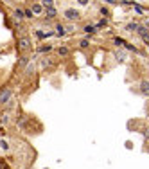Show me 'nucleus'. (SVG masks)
I'll list each match as a JSON object with an SVG mask.
<instances>
[{
    "mask_svg": "<svg viewBox=\"0 0 149 169\" xmlns=\"http://www.w3.org/2000/svg\"><path fill=\"white\" fill-rule=\"evenodd\" d=\"M16 49H18L20 54H29L31 49H32L29 36H20V38H18V42H16Z\"/></svg>",
    "mask_w": 149,
    "mask_h": 169,
    "instance_id": "obj_1",
    "label": "nucleus"
},
{
    "mask_svg": "<svg viewBox=\"0 0 149 169\" xmlns=\"http://www.w3.org/2000/svg\"><path fill=\"white\" fill-rule=\"evenodd\" d=\"M11 97H13V90L9 88V87H4V88H0V104H6L11 101Z\"/></svg>",
    "mask_w": 149,
    "mask_h": 169,
    "instance_id": "obj_2",
    "label": "nucleus"
},
{
    "mask_svg": "<svg viewBox=\"0 0 149 169\" xmlns=\"http://www.w3.org/2000/svg\"><path fill=\"white\" fill-rule=\"evenodd\" d=\"M65 16H67L68 20H79V18H81V15H79L77 9H72V7L65 11Z\"/></svg>",
    "mask_w": 149,
    "mask_h": 169,
    "instance_id": "obj_3",
    "label": "nucleus"
},
{
    "mask_svg": "<svg viewBox=\"0 0 149 169\" xmlns=\"http://www.w3.org/2000/svg\"><path fill=\"white\" fill-rule=\"evenodd\" d=\"M140 92H142L144 97H149V79L140 81Z\"/></svg>",
    "mask_w": 149,
    "mask_h": 169,
    "instance_id": "obj_4",
    "label": "nucleus"
},
{
    "mask_svg": "<svg viewBox=\"0 0 149 169\" xmlns=\"http://www.w3.org/2000/svg\"><path fill=\"white\" fill-rule=\"evenodd\" d=\"M54 59L49 58V56H45V58H42V61H40V67H43V68H50V67H54Z\"/></svg>",
    "mask_w": 149,
    "mask_h": 169,
    "instance_id": "obj_5",
    "label": "nucleus"
},
{
    "mask_svg": "<svg viewBox=\"0 0 149 169\" xmlns=\"http://www.w3.org/2000/svg\"><path fill=\"white\" fill-rule=\"evenodd\" d=\"M43 11H45V16H47L49 20H52V18H56V16H57V9L54 7V6H52V7L43 9Z\"/></svg>",
    "mask_w": 149,
    "mask_h": 169,
    "instance_id": "obj_6",
    "label": "nucleus"
},
{
    "mask_svg": "<svg viewBox=\"0 0 149 169\" xmlns=\"http://www.w3.org/2000/svg\"><path fill=\"white\" fill-rule=\"evenodd\" d=\"M68 54H70L68 47H57V56L59 58H68Z\"/></svg>",
    "mask_w": 149,
    "mask_h": 169,
    "instance_id": "obj_7",
    "label": "nucleus"
},
{
    "mask_svg": "<svg viewBox=\"0 0 149 169\" xmlns=\"http://www.w3.org/2000/svg\"><path fill=\"white\" fill-rule=\"evenodd\" d=\"M137 31H138V34H140V36H149V25H138V27H137Z\"/></svg>",
    "mask_w": 149,
    "mask_h": 169,
    "instance_id": "obj_8",
    "label": "nucleus"
},
{
    "mask_svg": "<svg viewBox=\"0 0 149 169\" xmlns=\"http://www.w3.org/2000/svg\"><path fill=\"white\" fill-rule=\"evenodd\" d=\"M32 15H40V13H43V7H42V4H32Z\"/></svg>",
    "mask_w": 149,
    "mask_h": 169,
    "instance_id": "obj_9",
    "label": "nucleus"
},
{
    "mask_svg": "<svg viewBox=\"0 0 149 169\" xmlns=\"http://www.w3.org/2000/svg\"><path fill=\"white\" fill-rule=\"evenodd\" d=\"M115 59H117V61H124V59H126V52L124 51H115Z\"/></svg>",
    "mask_w": 149,
    "mask_h": 169,
    "instance_id": "obj_10",
    "label": "nucleus"
},
{
    "mask_svg": "<svg viewBox=\"0 0 149 169\" xmlns=\"http://www.w3.org/2000/svg\"><path fill=\"white\" fill-rule=\"evenodd\" d=\"M50 51H52V45H42V47L38 49L40 54H47V52H50Z\"/></svg>",
    "mask_w": 149,
    "mask_h": 169,
    "instance_id": "obj_11",
    "label": "nucleus"
},
{
    "mask_svg": "<svg viewBox=\"0 0 149 169\" xmlns=\"http://www.w3.org/2000/svg\"><path fill=\"white\" fill-rule=\"evenodd\" d=\"M106 25H108V18H102V20H99V22L95 23V27H99V29L101 27H106Z\"/></svg>",
    "mask_w": 149,
    "mask_h": 169,
    "instance_id": "obj_12",
    "label": "nucleus"
},
{
    "mask_svg": "<svg viewBox=\"0 0 149 169\" xmlns=\"http://www.w3.org/2000/svg\"><path fill=\"white\" fill-rule=\"evenodd\" d=\"M137 27H138V23L137 22H129L128 25H126V29L128 31H137Z\"/></svg>",
    "mask_w": 149,
    "mask_h": 169,
    "instance_id": "obj_13",
    "label": "nucleus"
},
{
    "mask_svg": "<svg viewBox=\"0 0 149 169\" xmlns=\"http://www.w3.org/2000/svg\"><path fill=\"white\" fill-rule=\"evenodd\" d=\"M79 47H81V49H88V47H90V42H88V40H81V42H79Z\"/></svg>",
    "mask_w": 149,
    "mask_h": 169,
    "instance_id": "obj_14",
    "label": "nucleus"
},
{
    "mask_svg": "<svg viewBox=\"0 0 149 169\" xmlns=\"http://www.w3.org/2000/svg\"><path fill=\"white\" fill-rule=\"evenodd\" d=\"M25 74L32 76V74H34V65H31V63H29V65H27V68H25Z\"/></svg>",
    "mask_w": 149,
    "mask_h": 169,
    "instance_id": "obj_15",
    "label": "nucleus"
},
{
    "mask_svg": "<svg viewBox=\"0 0 149 169\" xmlns=\"http://www.w3.org/2000/svg\"><path fill=\"white\" fill-rule=\"evenodd\" d=\"M124 47L128 49V51H131V52H138V49H137L135 45H129V43H124Z\"/></svg>",
    "mask_w": 149,
    "mask_h": 169,
    "instance_id": "obj_16",
    "label": "nucleus"
},
{
    "mask_svg": "<svg viewBox=\"0 0 149 169\" xmlns=\"http://www.w3.org/2000/svg\"><path fill=\"white\" fill-rule=\"evenodd\" d=\"M36 38H38V40H45V38H47V34H45V32H42V31H36Z\"/></svg>",
    "mask_w": 149,
    "mask_h": 169,
    "instance_id": "obj_17",
    "label": "nucleus"
},
{
    "mask_svg": "<svg viewBox=\"0 0 149 169\" xmlns=\"http://www.w3.org/2000/svg\"><path fill=\"white\" fill-rule=\"evenodd\" d=\"M113 43H115V45H124L126 42H124L122 38H113Z\"/></svg>",
    "mask_w": 149,
    "mask_h": 169,
    "instance_id": "obj_18",
    "label": "nucleus"
},
{
    "mask_svg": "<svg viewBox=\"0 0 149 169\" xmlns=\"http://www.w3.org/2000/svg\"><path fill=\"white\" fill-rule=\"evenodd\" d=\"M52 6H54V2H50V0H45L42 4V7H52Z\"/></svg>",
    "mask_w": 149,
    "mask_h": 169,
    "instance_id": "obj_19",
    "label": "nucleus"
},
{
    "mask_svg": "<svg viewBox=\"0 0 149 169\" xmlns=\"http://www.w3.org/2000/svg\"><path fill=\"white\" fill-rule=\"evenodd\" d=\"M23 15H25V16H27V18H31V16H32V11H31V9H25V11H23Z\"/></svg>",
    "mask_w": 149,
    "mask_h": 169,
    "instance_id": "obj_20",
    "label": "nucleus"
},
{
    "mask_svg": "<svg viewBox=\"0 0 149 169\" xmlns=\"http://www.w3.org/2000/svg\"><path fill=\"white\" fill-rule=\"evenodd\" d=\"M14 15L18 16V18H22V16H23V13H22V9H14Z\"/></svg>",
    "mask_w": 149,
    "mask_h": 169,
    "instance_id": "obj_21",
    "label": "nucleus"
},
{
    "mask_svg": "<svg viewBox=\"0 0 149 169\" xmlns=\"http://www.w3.org/2000/svg\"><path fill=\"white\" fill-rule=\"evenodd\" d=\"M99 11H101V15H104V16H108V7H101Z\"/></svg>",
    "mask_w": 149,
    "mask_h": 169,
    "instance_id": "obj_22",
    "label": "nucleus"
},
{
    "mask_svg": "<svg viewBox=\"0 0 149 169\" xmlns=\"http://www.w3.org/2000/svg\"><path fill=\"white\" fill-rule=\"evenodd\" d=\"M144 139H147V140H149V126L146 128V130H144Z\"/></svg>",
    "mask_w": 149,
    "mask_h": 169,
    "instance_id": "obj_23",
    "label": "nucleus"
},
{
    "mask_svg": "<svg viewBox=\"0 0 149 169\" xmlns=\"http://www.w3.org/2000/svg\"><path fill=\"white\" fill-rule=\"evenodd\" d=\"M85 31L86 32H93V27L92 25H85Z\"/></svg>",
    "mask_w": 149,
    "mask_h": 169,
    "instance_id": "obj_24",
    "label": "nucleus"
},
{
    "mask_svg": "<svg viewBox=\"0 0 149 169\" xmlns=\"http://www.w3.org/2000/svg\"><path fill=\"white\" fill-rule=\"evenodd\" d=\"M56 29H57V32H59V34H63V27H61L59 23H57V27H56Z\"/></svg>",
    "mask_w": 149,
    "mask_h": 169,
    "instance_id": "obj_25",
    "label": "nucleus"
}]
</instances>
